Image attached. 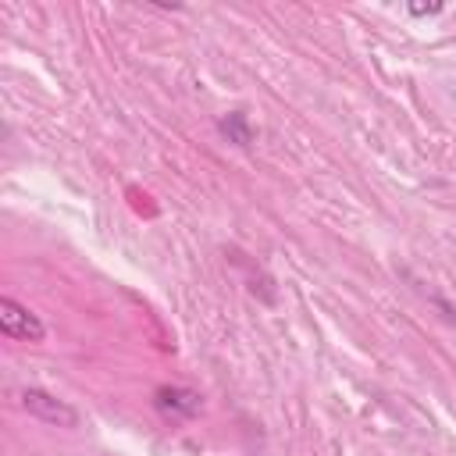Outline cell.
<instances>
[{
	"label": "cell",
	"mask_w": 456,
	"mask_h": 456,
	"mask_svg": "<svg viewBox=\"0 0 456 456\" xmlns=\"http://www.w3.org/2000/svg\"><path fill=\"white\" fill-rule=\"evenodd\" d=\"M0 331L7 338H18V342H43L46 338V324L11 296H0Z\"/></svg>",
	"instance_id": "6da1fadb"
},
{
	"label": "cell",
	"mask_w": 456,
	"mask_h": 456,
	"mask_svg": "<svg viewBox=\"0 0 456 456\" xmlns=\"http://www.w3.org/2000/svg\"><path fill=\"white\" fill-rule=\"evenodd\" d=\"M21 406L28 410V417L43 420V424H53V428H78V410L68 406L64 399L43 392V388H25L21 392Z\"/></svg>",
	"instance_id": "7a4b0ae2"
},
{
	"label": "cell",
	"mask_w": 456,
	"mask_h": 456,
	"mask_svg": "<svg viewBox=\"0 0 456 456\" xmlns=\"http://www.w3.org/2000/svg\"><path fill=\"white\" fill-rule=\"evenodd\" d=\"M157 410L171 420H189L200 413V395L192 388H178V385H164L157 388Z\"/></svg>",
	"instance_id": "3957f363"
},
{
	"label": "cell",
	"mask_w": 456,
	"mask_h": 456,
	"mask_svg": "<svg viewBox=\"0 0 456 456\" xmlns=\"http://www.w3.org/2000/svg\"><path fill=\"white\" fill-rule=\"evenodd\" d=\"M217 128H221V132L228 135V142H235V146H249V142H253V128H249V118H246L242 110H232L228 118H221Z\"/></svg>",
	"instance_id": "277c9868"
},
{
	"label": "cell",
	"mask_w": 456,
	"mask_h": 456,
	"mask_svg": "<svg viewBox=\"0 0 456 456\" xmlns=\"http://www.w3.org/2000/svg\"><path fill=\"white\" fill-rule=\"evenodd\" d=\"M442 7H445V4H410L406 11H410V14H438Z\"/></svg>",
	"instance_id": "5b68a950"
}]
</instances>
